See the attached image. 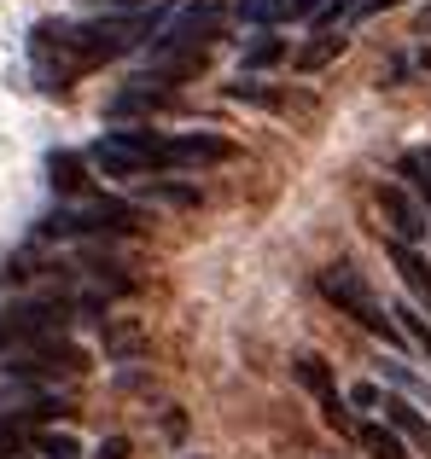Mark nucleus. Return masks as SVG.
<instances>
[{"label":"nucleus","instance_id":"1","mask_svg":"<svg viewBox=\"0 0 431 459\" xmlns=\"http://www.w3.org/2000/svg\"><path fill=\"white\" fill-rule=\"evenodd\" d=\"M321 297H327L339 314H350L362 332H374V337H385V343H402V325L391 320V308L374 297V285L362 280V268L356 262H332V268H321Z\"/></svg>","mask_w":431,"mask_h":459},{"label":"nucleus","instance_id":"2","mask_svg":"<svg viewBox=\"0 0 431 459\" xmlns=\"http://www.w3.org/2000/svg\"><path fill=\"white\" fill-rule=\"evenodd\" d=\"M88 163L111 180H140L163 169V134L152 128H117V134H100L88 146Z\"/></svg>","mask_w":431,"mask_h":459},{"label":"nucleus","instance_id":"3","mask_svg":"<svg viewBox=\"0 0 431 459\" xmlns=\"http://www.w3.org/2000/svg\"><path fill=\"white\" fill-rule=\"evenodd\" d=\"M140 210L135 204H117V198H76L65 210H53L41 221L47 238H100V233H135Z\"/></svg>","mask_w":431,"mask_h":459},{"label":"nucleus","instance_id":"4","mask_svg":"<svg viewBox=\"0 0 431 459\" xmlns=\"http://www.w3.org/2000/svg\"><path fill=\"white\" fill-rule=\"evenodd\" d=\"M6 372L12 378H35V384H58V378H82V372H88V355H82L65 332L30 337V343L6 349Z\"/></svg>","mask_w":431,"mask_h":459},{"label":"nucleus","instance_id":"5","mask_svg":"<svg viewBox=\"0 0 431 459\" xmlns=\"http://www.w3.org/2000/svg\"><path fill=\"white\" fill-rule=\"evenodd\" d=\"M222 23H227L222 0H187L181 12H170V18L158 23L152 53H205L216 35H222Z\"/></svg>","mask_w":431,"mask_h":459},{"label":"nucleus","instance_id":"6","mask_svg":"<svg viewBox=\"0 0 431 459\" xmlns=\"http://www.w3.org/2000/svg\"><path fill=\"white\" fill-rule=\"evenodd\" d=\"M374 204H379V215H385V238H397V245H414V250H420V238L431 233V215L420 210V198H414L409 186H379Z\"/></svg>","mask_w":431,"mask_h":459},{"label":"nucleus","instance_id":"7","mask_svg":"<svg viewBox=\"0 0 431 459\" xmlns=\"http://www.w3.org/2000/svg\"><path fill=\"white\" fill-rule=\"evenodd\" d=\"M297 384H303L309 395L321 402V419H327L339 437H356V419H350V407H344V395H339V384H332V367L321 355H297Z\"/></svg>","mask_w":431,"mask_h":459},{"label":"nucleus","instance_id":"8","mask_svg":"<svg viewBox=\"0 0 431 459\" xmlns=\"http://www.w3.org/2000/svg\"><path fill=\"white\" fill-rule=\"evenodd\" d=\"M227 157H233V146L222 134H205V128L163 134V169H210V163H227Z\"/></svg>","mask_w":431,"mask_h":459},{"label":"nucleus","instance_id":"9","mask_svg":"<svg viewBox=\"0 0 431 459\" xmlns=\"http://www.w3.org/2000/svg\"><path fill=\"white\" fill-rule=\"evenodd\" d=\"M385 256H391V268H397V280L409 285V297L431 314V262L414 245H397V238H385Z\"/></svg>","mask_w":431,"mask_h":459},{"label":"nucleus","instance_id":"10","mask_svg":"<svg viewBox=\"0 0 431 459\" xmlns=\"http://www.w3.org/2000/svg\"><path fill=\"white\" fill-rule=\"evenodd\" d=\"M379 413L397 425V437H409V442H420V448H431V419L414 413V402H402V395H385V402H379Z\"/></svg>","mask_w":431,"mask_h":459},{"label":"nucleus","instance_id":"11","mask_svg":"<svg viewBox=\"0 0 431 459\" xmlns=\"http://www.w3.org/2000/svg\"><path fill=\"white\" fill-rule=\"evenodd\" d=\"M163 105H170V88H152V82L140 76L135 88H123L111 100V117H140V111H163Z\"/></svg>","mask_w":431,"mask_h":459},{"label":"nucleus","instance_id":"12","mask_svg":"<svg viewBox=\"0 0 431 459\" xmlns=\"http://www.w3.org/2000/svg\"><path fill=\"white\" fill-rule=\"evenodd\" d=\"M47 175H53V186L65 192V198H82V192H88V175H82L76 152H53V157H47Z\"/></svg>","mask_w":431,"mask_h":459},{"label":"nucleus","instance_id":"13","mask_svg":"<svg viewBox=\"0 0 431 459\" xmlns=\"http://www.w3.org/2000/svg\"><path fill=\"white\" fill-rule=\"evenodd\" d=\"M140 349H146V332H140L135 320H111L105 325V355L111 360H135Z\"/></svg>","mask_w":431,"mask_h":459},{"label":"nucleus","instance_id":"14","mask_svg":"<svg viewBox=\"0 0 431 459\" xmlns=\"http://www.w3.org/2000/svg\"><path fill=\"white\" fill-rule=\"evenodd\" d=\"M356 442H362L374 459H409L402 437H397V430H385V425H356Z\"/></svg>","mask_w":431,"mask_h":459},{"label":"nucleus","instance_id":"15","mask_svg":"<svg viewBox=\"0 0 431 459\" xmlns=\"http://www.w3.org/2000/svg\"><path fill=\"white\" fill-rule=\"evenodd\" d=\"M30 442H35V454H41V459H82V442L70 437V430H47V425H35V430H30Z\"/></svg>","mask_w":431,"mask_h":459},{"label":"nucleus","instance_id":"16","mask_svg":"<svg viewBox=\"0 0 431 459\" xmlns=\"http://www.w3.org/2000/svg\"><path fill=\"white\" fill-rule=\"evenodd\" d=\"M227 100H239V105H262V111H286V93L280 88H262V82H227Z\"/></svg>","mask_w":431,"mask_h":459},{"label":"nucleus","instance_id":"17","mask_svg":"<svg viewBox=\"0 0 431 459\" xmlns=\"http://www.w3.org/2000/svg\"><path fill=\"white\" fill-rule=\"evenodd\" d=\"M286 58V41L280 35H257V41L245 47V58H239V65H245V76H257V70H274Z\"/></svg>","mask_w":431,"mask_h":459},{"label":"nucleus","instance_id":"18","mask_svg":"<svg viewBox=\"0 0 431 459\" xmlns=\"http://www.w3.org/2000/svg\"><path fill=\"white\" fill-rule=\"evenodd\" d=\"M339 53H344V35H321V41H309L303 53H297V70H303V76H315V70H327Z\"/></svg>","mask_w":431,"mask_h":459},{"label":"nucleus","instance_id":"19","mask_svg":"<svg viewBox=\"0 0 431 459\" xmlns=\"http://www.w3.org/2000/svg\"><path fill=\"white\" fill-rule=\"evenodd\" d=\"M146 198L158 204H175V210H198V186H181V180H152Z\"/></svg>","mask_w":431,"mask_h":459},{"label":"nucleus","instance_id":"20","mask_svg":"<svg viewBox=\"0 0 431 459\" xmlns=\"http://www.w3.org/2000/svg\"><path fill=\"white\" fill-rule=\"evenodd\" d=\"M239 18H245V23H280L286 0H239Z\"/></svg>","mask_w":431,"mask_h":459},{"label":"nucleus","instance_id":"21","mask_svg":"<svg viewBox=\"0 0 431 459\" xmlns=\"http://www.w3.org/2000/svg\"><path fill=\"white\" fill-rule=\"evenodd\" d=\"M385 378L397 384V390H409V395H420V402H431V384H426V378H414L402 360H385Z\"/></svg>","mask_w":431,"mask_h":459},{"label":"nucleus","instance_id":"22","mask_svg":"<svg viewBox=\"0 0 431 459\" xmlns=\"http://www.w3.org/2000/svg\"><path fill=\"white\" fill-rule=\"evenodd\" d=\"M356 6H362V0H327V6L315 12V30H332V23H339V18H350Z\"/></svg>","mask_w":431,"mask_h":459},{"label":"nucleus","instance_id":"23","mask_svg":"<svg viewBox=\"0 0 431 459\" xmlns=\"http://www.w3.org/2000/svg\"><path fill=\"white\" fill-rule=\"evenodd\" d=\"M397 314H402V325H409V332H414V343H420L426 355H431V320H426L420 308H397Z\"/></svg>","mask_w":431,"mask_h":459},{"label":"nucleus","instance_id":"24","mask_svg":"<svg viewBox=\"0 0 431 459\" xmlns=\"http://www.w3.org/2000/svg\"><path fill=\"white\" fill-rule=\"evenodd\" d=\"M23 442H30V430L12 425V419H0V459H12V454L23 448Z\"/></svg>","mask_w":431,"mask_h":459},{"label":"nucleus","instance_id":"25","mask_svg":"<svg viewBox=\"0 0 431 459\" xmlns=\"http://www.w3.org/2000/svg\"><path fill=\"white\" fill-rule=\"evenodd\" d=\"M385 395H379V384H356L350 390V407H379Z\"/></svg>","mask_w":431,"mask_h":459},{"label":"nucleus","instance_id":"26","mask_svg":"<svg viewBox=\"0 0 431 459\" xmlns=\"http://www.w3.org/2000/svg\"><path fill=\"white\" fill-rule=\"evenodd\" d=\"M327 0H286V18H315Z\"/></svg>","mask_w":431,"mask_h":459},{"label":"nucleus","instance_id":"27","mask_svg":"<svg viewBox=\"0 0 431 459\" xmlns=\"http://www.w3.org/2000/svg\"><path fill=\"white\" fill-rule=\"evenodd\" d=\"M100 459H128V442H123V437H111V442L100 448Z\"/></svg>","mask_w":431,"mask_h":459},{"label":"nucleus","instance_id":"28","mask_svg":"<svg viewBox=\"0 0 431 459\" xmlns=\"http://www.w3.org/2000/svg\"><path fill=\"white\" fill-rule=\"evenodd\" d=\"M385 6H397V0H362V12H385Z\"/></svg>","mask_w":431,"mask_h":459},{"label":"nucleus","instance_id":"29","mask_svg":"<svg viewBox=\"0 0 431 459\" xmlns=\"http://www.w3.org/2000/svg\"><path fill=\"white\" fill-rule=\"evenodd\" d=\"M193 459H205V454H193Z\"/></svg>","mask_w":431,"mask_h":459}]
</instances>
